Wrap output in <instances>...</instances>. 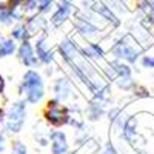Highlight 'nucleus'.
Masks as SVG:
<instances>
[{
    "label": "nucleus",
    "mask_w": 154,
    "mask_h": 154,
    "mask_svg": "<svg viewBox=\"0 0 154 154\" xmlns=\"http://www.w3.org/2000/svg\"><path fill=\"white\" fill-rule=\"evenodd\" d=\"M117 86L120 89H123V91H130L136 85H134V80L131 77H117Z\"/></svg>",
    "instance_id": "nucleus-20"
},
{
    "label": "nucleus",
    "mask_w": 154,
    "mask_h": 154,
    "mask_svg": "<svg viewBox=\"0 0 154 154\" xmlns=\"http://www.w3.org/2000/svg\"><path fill=\"white\" fill-rule=\"evenodd\" d=\"M5 146H6V139L3 134H0V152L5 151Z\"/></svg>",
    "instance_id": "nucleus-26"
},
{
    "label": "nucleus",
    "mask_w": 154,
    "mask_h": 154,
    "mask_svg": "<svg viewBox=\"0 0 154 154\" xmlns=\"http://www.w3.org/2000/svg\"><path fill=\"white\" fill-rule=\"evenodd\" d=\"M49 140H51V152L53 154H66L69 151L68 139L63 131H51L49 133Z\"/></svg>",
    "instance_id": "nucleus-10"
},
{
    "label": "nucleus",
    "mask_w": 154,
    "mask_h": 154,
    "mask_svg": "<svg viewBox=\"0 0 154 154\" xmlns=\"http://www.w3.org/2000/svg\"><path fill=\"white\" fill-rule=\"evenodd\" d=\"M12 3V0H0V9H5V8H9Z\"/></svg>",
    "instance_id": "nucleus-27"
},
{
    "label": "nucleus",
    "mask_w": 154,
    "mask_h": 154,
    "mask_svg": "<svg viewBox=\"0 0 154 154\" xmlns=\"http://www.w3.org/2000/svg\"><path fill=\"white\" fill-rule=\"evenodd\" d=\"M25 25H26V28H28V31H29V34H31V37H32V35H35V34L46 32L48 20H46V17L42 16V14H34V16H31V17L26 19Z\"/></svg>",
    "instance_id": "nucleus-11"
},
{
    "label": "nucleus",
    "mask_w": 154,
    "mask_h": 154,
    "mask_svg": "<svg viewBox=\"0 0 154 154\" xmlns=\"http://www.w3.org/2000/svg\"><path fill=\"white\" fill-rule=\"evenodd\" d=\"M16 23V19H14V14L9 8H5V9H0V25L3 26H12Z\"/></svg>",
    "instance_id": "nucleus-19"
},
{
    "label": "nucleus",
    "mask_w": 154,
    "mask_h": 154,
    "mask_svg": "<svg viewBox=\"0 0 154 154\" xmlns=\"http://www.w3.org/2000/svg\"><path fill=\"white\" fill-rule=\"evenodd\" d=\"M72 26L77 31V34L83 38H94V37L100 35V26H97L94 22L88 20L80 11H77L74 14Z\"/></svg>",
    "instance_id": "nucleus-6"
},
{
    "label": "nucleus",
    "mask_w": 154,
    "mask_h": 154,
    "mask_svg": "<svg viewBox=\"0 0 154 154\" xmlns=\"http://www.w3.org/2000/svg\"><path fill=\"white\" fill-rule=\"evenodd\" d=\"M17 51V43L8 35H0V57L12 56Z\"/></svg>",
    "instance_id": "nucleus-14"
},
{
    "label": "nucleus",
    "mask_w": 154,
    "mask_h": 154,
    "mask_svg": "<svg viewBox=\"0 0 154 154\" xmlns=\"http://www.w3.org/2000/svg\"><path fill=\"white\" fill-rule=\"evenodd\" d=\"M56 5L57 3L54 0H37V12L42 16H46L56 9Z\"/></svg>",
    "instance_id": "nucleus-18"
},
{
    "label": "nucleus",
    "mask_w": 154,
    "mask_h": 154,
    "mask_svg": "<svg viewBox=\"0 0 154 154\" xmlns=\"http://www.w3.org/2000/svg\"><path fill=\"white\" fill-rule=\"evenodd\" d=\"M37 142H38V145H40V146H46L49 140H48L46 137H40V136H38V137H37Z\"/></svg>",
    "instance_id": "nucleus-28"
},
{
    "label": "nucleus",
    "mask_w": 154,
    "mask_h": 154,
    "mask_svg": "<svg viewBox=\"0 0 154 154\" xmlns=\"http://www.w3.org/2000/svg\"><path fill=\"white\" fill-rule=\"evenodd\" d=\"M5 116H6V114H5V111H3V109H0V125H2V123L5 122Z\"/></svg>",
    "instance_id": "nucleus-29"
},
{
    "label": "nucleus",
    "mask_w": 154,
    "mask_h": 154,
    "mask_svg": "<svg viewBox=\"0 0 154 154\" xmlns=\"http://www.w3.org/2000/svg\"><path fill=\"white\" fill-rule=\"evenodd\" d=\"M75 154H79V152H75Z\"/></svg>",
    "instance_id": "nucleus-32"
},
{
    "label": "nucleus",
    "mask_w": 154,
    "mask_h": 154,
    "mask_svg": "<svg viewBox=\"0 0 154 154\" xmlns=\"http://www.w3.org/2000/svg\"><path fill=\"white\" fill-rule=\"evenodd\" d=\"M20 93L25 94L26 103L37 105L45 96V85L43 79L35 69H28L23 75V80L20 83Z\"/></svg>",
    "instance_id": "nucleus-1"
},
{
    "label": "nucleus",
    "mask_w": 154,
    "mask_h": 154,
    "mask_svg": "<svg viewBox=\"0 0 154 154\" xmlns=\"http://www.w3.org/2000/svg\"><path fill=\"white\" fill-rule=\"evenodd\" d=\"M133 89H134V96H136V97H148V91H146L145 88L136 85Z\"/></svg>",
    "instance_id": "nucleus-23"
},
{
    "label": "nucleus",
    "mask_w": 154,
    "mask_h": 154,
    "mask_svg": "<svg viewBox=\"0 0 154 154\" xmlns=\"http://www.w3.org/2000/svg\"><path fill=\"white\" fill-rule=\"evenodd\" d=\"M80 51H82V54L85 57H88V59H97V60H100V59H103V56H105L103 48H102L99 43H94V42L86 43V46L80 48Z\"/></svg>",
    "instance_id": "nucleus-15"
},
{
    "label": "nucleus",
    "mask_w": 154,
    "mask_h": 154,
    "mask_svg": "<svg viewBox=\"0 0 154 154\" xmlns=\"http://www.w3.org/2000/svg\"><path fill=\"white\" fill-rule=\"evenodd\" d=\"M143 68H154V56H145L142 59Z\"/></svg>",
    "instance_id": "nucleus-22"
},
{
    "label": "nucleus",
    "mask_w": 154,
    "mask_h": 154,
    "mask_svg": "<svg viewBox=\"0 0 154 154\" xmlns=\"http://www.w3.org/2000/svg\"><path fill=\"white\" fill-rule=\"evenodd\" d=\"M89 11H93L96 16H99L103 22L111 25L112 28H116V26H119V25H120V19L117 17V14L112 12L103 2H102V0H96V2H93L91 9H89Z\"/></svg>",
    "instance_id": "nucleus-7"
},
{
    "label": "nucleus",
    "mask_w": 154,
    "mask_h": 154,
    "mask_svg": "<svg viewBox=\"0 0 154 154\" xmlns=\"http://www.w3.org/2000/svg\"><path fill=\"white\" fill-rule=\"evenodd\" d=\"M26 119V100H17L14 102L5 116V128L11 134H17L22 131Z\"/></svg>",
    "instance_id": "nucleus-3"
},
{
    "label": "nucleus",
    "mask_w": 154,
    "mask_h": 154,
    "mask_svg": "<svg viewBox=\"0 0 154 154\" xmlns=\"http://www.w3.org/2000/svg\"><path fill=\"white\" fill-rule=\"evenodd\" d=\"M17 57L23 65L28 66V68H35L38 63H40L38 59H37V56H35L34 46L31 45L29 40H25V42L20 43V46L17 48Z\"/></svg>",
    "instance_id": "nucleus-9"
},
{
    "label": "nucleus",
    "mask_w": 154,
    "mask_h": 154,
    "mask_svg": "<svg viewBox=\"0 0 154 154\" xmlns=\"http://www.w3.org/2000/svg\"><path fill=\"white\" fill-rule=\"evenodd\" d=\"M3 86H5V80H3V77H2V74H0V93L3 91Z\"/></svg>",
    "instance_id": "nucleus-30"
},
{
    "label": "nucleus",
    "mask_w": 154,
    "mask_h": 154,
    "mask_svg": "<svg viewBox=\"0 0 154 154\" xmlns=\"http://www.w3.org/2000/svg\"><path fill=\"white\" fill-rule=\"evenodd\" d=\"M119 114H120V109H119V108L109 109V111H108V119H109V122H116V120H117Z\"/></svg>",
    "instance_id": "nucleus-24"
},
{
    "label": "nucleus",
    "mask_w": 154,
    "mask_h": 154,
    "mask_svg": "<svg viewBox=\"0 0 154 154\" xmlns=\"http://www.w3.org/2000/svg\"><path fill=\"white\" fill-rule=\"evenodd\" d=\"M11 38H14V40L17 42H25V40H29L31 38V34L26 28V25H25L23 22H19L16 23L14 26H12L11 29Z\"/></svg>",
    "instance_id": "nucleus-16"
},
{
    "label": "nucleus",
    "mask_w": 154,
    "mask_h": 154,
    "mask_svg": "<svg viewBox=\"0 0 154 154\" xmlns=\"http://www.w3.org/2000/svg\"><path fill=\"white\" fill-rule=\"evenodd\" d=\"M102 154H119V152H117V149L114 148L112 143H106L105 148H103V151H102Z\"/></svg>",
    "instance_id": "nucleus-25"
},
{
    "label": "nucleus",
    "mask_w": 154,
    "mask_h": 154,
    "mask_svg": "<svg viewBox=\"0 0 154 154\" xmlns=\"http://www.w3.org/2000/svg\"><path fill=\"white\" fill-rule=\"evenodd\" d=\"M109 65L114 69V72L117 74V77H131V68L128 66L126 63H123V62L116 59V60L109 62Z\"/></svg>",
    "instance_id": "nucleus-17"
},
{
    "label": "nucleus",
    "mask_w": 154,
    "mask_h": 154,
    "mask_svg": "<svg viewBox=\"0 0 154 154\" xmlns=\"http://www.w3.org/2000/svg\"><path fill=\"white\" fill-rule=\"evenodd\" d=\"M75 12H77V8H75L72 0H59L57 5H56V9L53 11V14H51L49 22L54 28H60L72 17V14H75Z\"/></svg>",
    "instance_id": "nucleus-5"
},
{
    "label": "nucleus",
    "mask_w": 154,
    "mask_h": 154,
    "mask_svg": "<svg viewBox=\"0 0 154 154\" xmlns=\"http://www.w3.org/2000/svg\"><path fill=\"white\" fill-rule=\"evenodd\" d=\"M34 51H35V56H37V59H38L40 63H45V65L53 63L54 54H53V51H51V48H49L46 32H43L40 37H37V42L34 45Z\"/></svg>",
    "instance_id": "nucleus-8"
},
{
    "label": "nucleus",
    "mask_w": 154,
    "mask_h": 154,
    "mask_svg": "<svg viewBox=\"0 0 154 154\" xmlns=\"http://www.w3.org/2000/svg\"><path fill=\"white\" fill-rule=\"evenodd\" d=\"M54 94H56V99L59 102L68 100L72 96L71 82L68 79H65V77H59V79L54 82Z\"/></svg>",
    "instance_id": "nucleus-12"
},
{
    "label": "nucleus",
    "mask_w": 154,
    "mask_h": 154,
    "mask_svg": "<svg viewBox=\"0 0 154 154\" xmlns=\"http://www.w3.org/2000/svg\"><path fill=\"white\" fill-rule=\"evenodd\" d=\"M103 114H105V106H103V102H102V100L94 99L91 103L88 105V108H86V117H88V120L96 122Z\"/></svg>",
    "instance_id": "nucleus-13"
},
{
    "label": "nucleus",
    "mask_w": 154,
    "mask_h": 154,
    "mask_svg": "<svg viewBox=\"0 0 154 154\" xmlns=\"http://www.w3.org/2000/svg\"><path fill=\"white\" fill-rule=\"evenodd\" d=\"M71 117V112L68 108L62 106V102L57 99H53L46 103V111H45V119L48 123L53 126H62V125H68Z\"/></svg>",
    "instance_id": "nucleus-4"
},
{
    "label": "nucleus",
    "mask_w": 154,
    "mask_h": 154,
    "mask_svg": "<svg viewBox=\"0 0 154 154\" xmlns=\"http://www.w3.org/2000/svg\"><path fill=\"white\" fill-rule=\"evenodd\" d=\"M26 146L25 143H22L20 140H16L14 143H12V152L11 154H26Z\"/></svg>",
    "instance_id": "nucleus-21"
},
{
    "label": "nucleus",
    "mask_w": 154,
    "mask_h": 154,
    "mask_svg": "<svg viewBox=\"0 0 154 154\" xmlns=\"http://www.w3.org/2000/svg\"><path fill=\"white\" fill-rule=\"evenodd\" d=\"M111 53L117 60H125L128 63H136L137 59L142 56L143 48L139 45V42L128 32L122 35L117 42L111 46Z\"/></svg>",
    "instance_id": "nucleus-2"
},
{
    "label": "nucleus",
    "mask_w": 154,
    "mask_h": 154,
    "mask_svg": "<svg viewBox=\"0 0 154 154\" xmlns=\"http://www.w3.org/2000/svg\"><path fill=\"white\" fill-rule=\"evenodd\" d=\"M139 154H145V152H139Z\"/></svg>",
    "instance_id": "nucleus-31"
}]
</instances>
